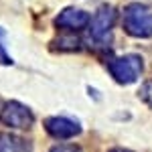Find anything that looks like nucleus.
<instances>
[{"label":"nucleus","mask_w":152,"mask_h":152,"mask_svg":"<svg viewBox=\"0 0 152 152\" xmlns=\"http://www.w3.org/2000/svg\"><path fill=\"white\" fill-rule=\"evenodd\" d=\"M122 24L128 35L136 39H148L152 37V8L146 4H128L122 14Z\"/></svg>","instance_id":"f257e3e1"},{"label":"nucleus","mask_w":152,"mask_h":152,"mask_svg":"<svg viewBox=\"0 0 152 152\" xmlns=\"http://www.w3.org/2000/svg\"><path fill=\"white\" fill-rule=\"evenodd\" d=\"M110 73L118 83H134L140 77L144 63L142 57L138 55H124V57H116L110 61Z\"/></svg>","instance_id":"f03ea898"},{"label":"nucleus","mask_w":152,"mask_h":152,"mask_svg":"<svg viewBox=\"0 0 152 152\" xmlns=\"http://www.w3.org/2000/svg\"><path fill=\"white\" fill-rule=\"evenodd\" d=\"M0 122L8 128H31L35 116L26 105L18 104V102H10L4 105L2 114H0Z\"/></svg>","instance_id":"7ed1b4c3"},{"label":"nucleus","mask_w":152,"mask_h":152,"mask_svg":"<svg viewBox=\"0 0 152 152\" xmlns=\"http://www.w3.org/2000/svg\"><path fill=\"white\" fill-rule=\"evenodd\" d=\"M45 128L53 138H59V140L73 138L81 132L79 124L69 120V118H49V120H45Z\"/></svg>","instance_id":"20e7f679"},{"label":"nucleus","mask_w":152,"mask_h":152,"mask_svg":"<svg viewBox=\"0 0 152 152\" xmlns=\"http://www.w3.org/2000/svg\"><path fill=\"white\" fill-rule=\"evenodd\" d=\"M91 20V16L83 10H77V8H65V10L55 18V24L59 28H65V31H81L85 28Z\"/></svg>","instance_id":"39448f33"},{"label":"nucleus","mask_w":152,"mask_h":152,"mask_svg":"<svg viewBox=\"0 0 152 152\" xmlns=\"http://www.w3.org/2000/svg\"><path fill=\"white\" fill-rule=\"evenodd\" d=\"M114 20H116V10L112 6H102L95 12V16L89 20L91 23V37L94 39H104L110 33V28L114 26Z\"/></svg>","instance_id":"423d86ee"},{"label":"nucleus","mask_w":152,"mask_h":152,"mask_svg":"<svg viewBox=\"0 0 152 152\" xmlns=\"http://www.w3.org/2000/svg\"><path fill=\"white\" fill-rule=\"evenodd\" d=\"M0 152H31V144L12 134H0Z\"/></svg>","instance_id":"0eeeda50"},{"label":"nucleus","mask_w":152,"mask_h":152,"mask_svg":"<svg viewBox=\"0 0 152 152\" xmlns=\"http://www.w3.org/2000/svg\"><path fill=\"white\" fill-rule=\"evenodd\" d=\"M138 95H140V99H144L148 105H152V79L142 85L140 91H138Z\"/></svg>","instance_id":"6e6552de"},{"label":"nucleus","mask_w":152,"mask_h":152,"mask_svg":"<svg viewBox=\"0 0 152 152\" xmlns=\"http://www.w3.org/2000/svg\"><path fill=\"white\" fill-rule=\"evenodd\" d=\"M2 37H4V31L0 28V63H2V65H10L12 59L8 57V53L4 51V45H2Z\"/></svg>","instance_id":"1a4fd4ad"},{"label":"nucleus","mask_w":152,"mask_h":152,"mask_svg":"<svg viewBox=\"0 0 152 152\" xmlns=\"http://www.w3.org/2000/svg\"><path fill=\"white\" fill-rule=\"evenodd\" d=\"M51 152H81V148L75 144H59L55 148H51Z\"/></svg>","instance_id":"9d476101"},{"label":"nucleus","mask_w":152,"mask_h":152,"mask_svg":"<svg viewBox=\"0 0 152 152\" xmlns=\"http://www.w3.org/2000/svg\"><path fill=\"white\" fill-rule=\"evenodd\" d=\"M110 152H130V150H122V148H116V150H110Z\"/></svg>","instance_id":"9b49d317"}]
</instances>
